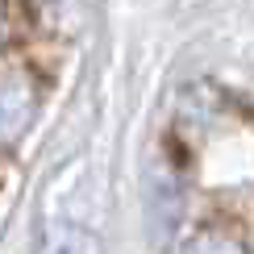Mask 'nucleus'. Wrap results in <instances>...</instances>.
Returning <instances> with one entry per match:
<instances>
[{
	"instance_id": "nucleus-1",
	"label": "nucleus",
	"mask_w": 254,
	"mask_h": 254,
	"mask_svg": "<svg viewBox=\"0 0 254 254\" xmlns=\"http://www.w3.org/2000/svg\"><path fill=\"white\" fill-rule=\"evenodd\" d=\"M179 254H250L242 238H229L221 229H200L179 246Z\"/></svg>"
}]
</instances>
